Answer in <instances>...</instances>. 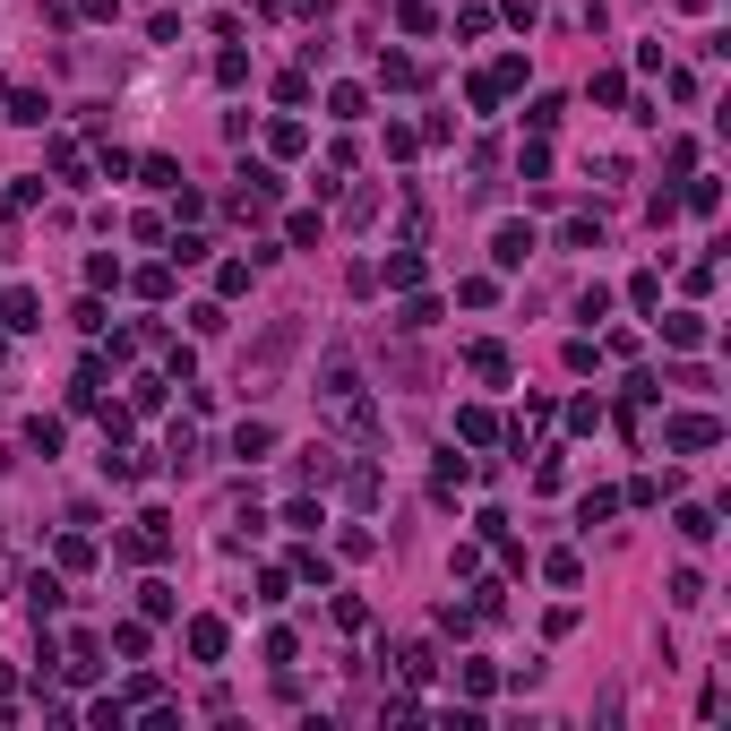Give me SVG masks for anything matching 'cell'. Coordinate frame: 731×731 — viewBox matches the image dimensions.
Masks as SVG:
<instances>
[{"label": "cell", "mask_w": 731, "mask_h": 731, "mask_svg": "<svg viewBox=\"0 0 731 731\" xmlns=\"http://www.w3.org/2000/svg\"><path fill=\"white\" fill-rule=\"evenodd\" d=\"M525 250H534V233H525V224H508V233H499V267H516Z\"/></svg>", "instance_id": "6da1fadb"}]
</instances>
